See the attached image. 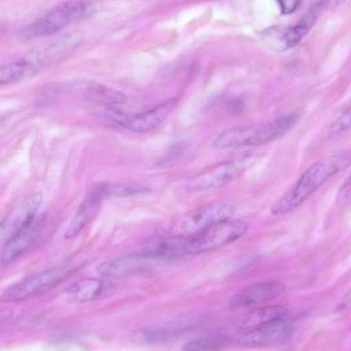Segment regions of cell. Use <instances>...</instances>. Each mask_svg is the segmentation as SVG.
Wrapping results in <instances>:
<instances>
[{"label": "cell", "mask_w": 351, "mask_h": 351, "mask_svg": "<svg viewBox=\"0 0 351 351\" xmlns=\"http://www.w3.org/2000/svg\"><path fill=\"white\" fill-rule=\"evenodd\" d=\"M84 34L75 31L34 49L16 62L0 69V84H13L28 78L71 54L84 40Z\"/></svg>", "instance_id": "obj_1"}, {"label": "cell", "mask_w": 351, "mask_h": 351, "mask_svg": "<svg viewBox=\"0 0 351 351\" xmlns=\"http://www.w3.org/2000/svg\"><path fill=\"white\" fill-rule=\"evenodd\" d=\"M350 163L351 158L346 154L330 156L315 163L272 206L271 213L280 216L291 212L328 179L346 168Z\"/></svg>", "instance_id": "obj_2"}, {"label": "cell", "mask_w": 351, "mask_h": 351, "mask_svg": "<svg viewBox=\"0 0 351 351\" xmlns=\"http://www.w3.org/2000/svg\"><path fill=\"white\" fill-rule=\"evenodd\" d=\"M247 230L245 222L230 219L190 237L173 236V251L176 256L208 252L237 240Z\"/></svg>", "instance_id": "obj_3"}, {"label": "cell", "mask_w": 351, "mask_h": 351, "mask_svg": "<svg viewBox=\"0 0 351 351\" xmlns=\"http://www.w3.org/2000/svg\"><path fill=\"white\" fill-rule=\"evenodd\" d=\"M86 11V5L81 1L61 3L43 16L21 29L18 38L21 41H29L47 36L81 19Z\"/></svg>", "instance_id": "obj_4"}, {"label": "cell", "mask_w": 351, "mask_h": 351, "mask_svg": "<svg viewBox=\"0 0 351 351\" xmlns=\"http://www.w3.org/2000/svg\"><path fill=\"white\" fill-rule=\"evenodd\" d=\"M234 208L225 203H212L194 208L173 222V237H187L196 234L217 223L231 219Z\"/></svg>", "instance_id": "obj_5"}, {"label": "cell", "mask_w": 351, "mask_h": 351, "mask_svg": "<svg viewBox=\"0 0 351 351\" xmlns=\"http://www.w3.org/2000/svg\"><path fill=\"white\" fill-rule=\"evenodd\" d=\"M75 270L60 266L46 269L24 279L6 289L1 297L3 302H18L47 291L62 282Z\"/></svg>", "instance_id": "obj_6"}, {"label": "cell", "mask_w": 351, "mask_h": 351, "mask_svg": "<svg viewBox=\"0 0 351 351\" xmlns=\"http://www.w3.org/2000/svg\"><path fill=\"white\" fill-rule=\"evenodd\" d=\"M42 197L40 193L27 195L5 216L0 227V239L2 244L8 243L34 221Z\"/></svg>", "instance_id": "obj_7"}, {"label": "cell", "mask_w": 351, "mask_h": 351, "mask_svg": "<svg viewBox=\"0 0 351 351\" xmlns=\"http://www.w3.org/2000/svg\"><path fill=\"white\" fill-rule=\"evenodd\" d=\"M247 156L229 160L211 167L191 182L195 190L203 191L223 187L239 177L246 169Z\"/></svg>", "instance_id": "obj_8"}, {"label": "cell", "mask_w": 351, "mask_h": 351, "mask_svg": "<svg viewBox=\"0 0 351 351\" xmlns=\"http://www.w3.org/2000/svg\"><path fill=\"white\" fill-rule=\"evenodd\" d=\"M293 330V322L287 317L266 323L243 334L239 341L245 346L263 347L286 341Z\"/></svg>", "instance_id": "obj_9"}, {"label": "cell", "mask_w": 351, "mask_h": 351, "mask_svg": "<svg viewBox=\"0 0 351 351\" xmlns=\"http://www.w3.org/2000/svg\"><path fill=\"white\" fill-rule=\"evenodd\" d=\"M285 289L284 284L277 281L250 285L232 296L229 301V306L235 309L266 302L281 295Z\"/></svg>", "instance_id": "obj_10"}, {"label": "cell", "mask_w": 351, "mask_h": 351, "mask_svg": "<svg viewBox=\"0 0 351 351\" xmlns=\"http://www.w3.org/2000/svg\"><path fill=\"white\" fill-rule=\"evenodd\" d=\"M154 260L143 250L108 259L97 268V272L107 277H121L147 267Z\"/></svg>", "instance_id": "obj_11"}, {"label": "cell", "mask_w": 351, "mask_h": 351, "mask_svg": "<svg viewBox=\"0 0 351 351\" xmlns=\"http://www.w3.org/2000/svg\"><path fill=\"white\" fill-rule=\"evenodd\" d=\"M104 198H106L104 184H95L68 225L64 234V238L67 239L73 238L84 228Z\"/></svg>", "instance_id": "obj_12"}, {"label": "cell", "mask_w": 351, "mask_h": 351, "mask_svg": "<svg viewBox=\"0 0 351 351\" xmlns=\"http://www.w3.org/2000/svg\"><path fill=\"white\" fill-rule=\"evenodd\" d=\"M177 100L169 99L158 106L123 121L124 126L136 132L149 131L162 123L175 108Z\"/></svg>", "instance_id": "obj_13"}, {"label": "cell", "mask_w": 351, "mask_h": 351, "mask_svg": "<svg viewBox=\"0 0 351 351\" xmlns=\"http://www.w3.org/2000/svg\"><path fill=\"white\" fill-rule=\"evenodd\" d=\"M42 219L36 218L30 226L5 244L1 255V265L15 261L35 242L42 229Z\"/></svg>", "instance_id": "obj_14"}, {"label": "cell", "mask_w": 351, "mask_h": 351, "mask_svg": "<svg viewBox=\"0 0 351 351\" xmlns=\"http://www.w3.org/2000/svg\"><path fill=\"white\" fill-rule=\"evenodd\" d=\"M298 119L297 114H290L256 126L249 145H262L278 138L289 131L295 125Z\"/></svg>", "instance_id": "obj_15"}, {"label": "cell", "mask_w": 351, "mask_h": 351, "mask_svg": "<svg viewBox=\"0 0 351 351\" xmlns=\"http://www.w3.org/2000/svg\"><path fill=\"white\" fill-rule=\"evenodd\" d=\"M105 289L104 282L98 278H87L81 279L71 285L66 296L73 303H84L99 297Z\"/></svg>", "instance_id": "obj_16"}, {"label": "cell", "mask_w": 351, "mask_h": 351, "mask_svg": "<svg viewBox=\"0 0 351 351\" xmlns=\"http://www.w3.org/2000/svg\"><path fill=\"white\" fill-rule=\"evenodd\" d=\"M256 126H242L228 129L219 134L213 143L217 149L249 145Z\"/></svg>", "instance_id": "obj_17"}, {"label": "cell", "mask_w": 351, "mask_h": 351, "mask_svg": "<svg viewBox=\"0 0 351 351\" xmlns=\"http://www.w3.org/2000/svg\"><path fill=\"white\" fill-rule=\"evenodd\" d=\"M85 96L89 100L105 104H123L127 101L121 92L98 84L89 85Z\"/></svg>", "instance_id": "obj_18"}, {"label": "cell", "mask_w": 351, "mask_h": 351, "mask_svg": "<svg viewBox=\"0 0 351 351\" xmlns=\"http://www.w3.org/2000/svg\"><path fill=\"white\" fill-rule=\"evenodd\" d=\"M287 308L281 305H270L254 311L247 318L245 324L256 327L287 317Z\"/></svg>", "instance_id": "obj_19"}, {"label": "cell", "mask_w": 351, "mask_h": 351, "mask_svg": "<svg viewBox=\"0 0 351 351\" xmlns=\"http://www.w3.org/2000/svg\"><path fill=\"white\" fill-rule=\"evenodd\" d=\"M173 334V332L170 329L147 327L134 332L132 339L138 344H157L167 341Z\"/></svg>", "instance_id": "obj_20"}, {"label": "cell", "mask_w": 351, "mask_h": 351, "mask_svg": "<svg viewBox=\"0 0 351 351\" xmlns=\"http://www.w3.org/2000/svg\"><path fill=\"white\" fill-rule=\"evenodd\" d=\"M106 197H126L146 192L149 189L138 184H104Z\"/></svg>", "instance_id": "obj_21"}, {"label": "cell", "mask_w": 351, "mask_h": 351, "mask_svg": "<svg viewBox=\"0 0 351 351\" xmlns=\"http://www.w3.org/2000/svg\"><path fill=\"white\" fill-rule=\"evenodd\" d=\"M225 339L219 335H212L189 341L184 350H203L217 348L223 343Z\"/></svg>", "instance_id": "obj_22"}, {"label": "cell", "mask_w": 351, "mask_h": 351, "mask_svg": "<svg viewBox=\"0 0 351 351\" xmlns=\"http://www.w3.org/2000/svg\"><path fill=\"white\" fill-rule=\"evenodd\" d=\"M186 150L184 143H178L173 146L167 153L158 161L159 166H169L172 165L178 158H179Z\"/></svg>", "instance_id": "obj_23"}, {"label": "cell", "mask_w": 351, "mask_h": 351, "mask_svg": "<svg viewBox=\"0 0 351 351\" xmlns=\"http://www.w3.org/2000/svg\"><path fill=\"white\" fill-rule=\"evenodd\" d=\"M223 104V108L230 114H237L243 109V101L238 97H232L219 100Z\"/></svg>", "instance_id": "obj_24"}, {"label": "cell", "mask_w": 351, "mask_h": 351, "mask_svg": "<svg viewBox=\"0 0 351 351\" xmlns=\"http://www.w3.org/2000/svg\"><path fill=\"white\" fill-rule=\"evenodd\" d=\"M351 129V106L345 110L332 125L335 131Z\"/></svg>", "instance_id": "obj_25"}, {"label": "cell", "mask_w": 351, "mask_h": 351, "mask_svg": "<svg viewBox=\"0 0 351 351\" xmlns=\"http://www.w3.org/2000/svg\"><path fill=\"white\" fill-rule=\"evenodd\" d=\"M282 14H289L298 7L301 0H277Z\"/></svg>", "instance_id": "obj_26"}, {"label": "cell", "mask_w": 351, "mask_h": 351, "mask_svg": "<svg viewBox=\"0 0 351 351\" xmlns=\"http://www.w3.org/2000/svg\"><path fill=\"white\" fill-rule=\"evenodd\" d=\"M339 308L343 309H351V288L344 295Z\"/></svg>", "instance_id": "obj_27"}, {"label": "cell", "mask_w": 351, "mask_h": 351, "mask_svg": "<svg viewBox=\"0 0 351 351\" xmlns=\"http://www.w3.org/2000/svg\"><path fill=\"white\" fill-rule=\"evenodd\" d=\"M343 0H322L325 8L330 6H336L341 3Z\"/></svg>", "instance_id": "obj_28"}, {"label": "cell", "mask_w": 351, "mask_h": 351, "mask_svg": "<svg viewBox=\"0 0 351 351\" xmlns=\"http://www.w3.org/2000/svg\"><path fill=\"white\" fill-rule=\"evenodd\" d=\"M12 317V312L9 310H4L1 313V320L7 321Z\"/></svg>", "instance_id": "obj_29"}]
</instances>
